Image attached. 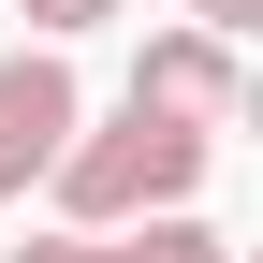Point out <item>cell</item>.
<instances>
[{
  "mask_svg": "<svg viewBox=\"0 0 263 263\" xmlns=\"http://www.w3.org/2000/svg\"><path fill=\"white\" fill-rule=\"evenodd\" d=\"M73 117H88V88H73L59 44H15V59H0V205L44 190V161L73 146Z\"/></svg>",
  "mask_w": 263,
  "mask_h": 263,
  "instance_id": "2",
  "label": "cell"
},
{
  "mask_svg": "<svg viewBox=\"0 0 263 263\" xmlns=\"http://www.w3.org/2000/svg\"><path fill=\"white\" fill-rule=\"evenodd\" d=\"M0 263H161V249H146V219H117V234L59 219V234H29V249H0Z\"/></svg>",
  "mask_w": 263,
  "mask_h": 263,
  "instance_id": "4",
  "label": "cell"
},
{
  "mask_svg": "<svg viewBox=\"0 0 263 263\" xmlns=\"http://www.w3.org/2000/svg\"><path fill=\"white\" fill-rule=\"evenodd\" d=\"M205 161H219V132L117 103V117H73V146L44 161V190H59V219L117 234V219H161V205H190V190H205Z\"/></svg>",
  "mask_w": 263,
  "mask_h": 263,
  "instance_id": "1",
  "label": "cell"
},
{
  "mask_svg": "<svg viewBox=\"0 0 263 263\" xmlns=\"http://www.w3.org/2000/svg\"><path fill=\"white\" fill-rule=\"evenodd\" d=\"M190 29H219V44H249V29H263V0H190Z\"/></svg>",
  "mask_w": 263,
  "mask_h": 263,
  "instance_id": "6",
  "label": "cell"
},
{
  "mask_svg": "<svg viewBox=\"0 0 263 263\" xmlns=\"http://www.w3.org/2000/svg\"><path fill=\"white\" fill-rule=\"evenodd\" d=\"M29 44H88V29H117V0H15Z\"/></svg>",
  "mask_w": 263,
  "mask_h": 263,
  "instance_id": "5",
  "label": "cell"
},
{
  "mask_svg": "<svg viewBox=\"0 0 263 263\" xmlns=\"http://www.w3.org/2000/svg\"><path fill=\"white\" fill-rule=\"evenodd\" d=\"M132 103H146V117H190V132H234L249 117V59L176 15V29H146V59H132Z\"/></svg>",
  "mask_w": 263,
  "mask_h": 263,
  "instance_id": "3",
  "label": "cell"
}]
</instances>
